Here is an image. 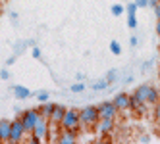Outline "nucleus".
<instances>
[{
	"mask_svg": "<svg viewBox=\"0 0 160 144\" xmlns=\"http://www.w3.org/2000/svg\"><path fill=\"white\" fill-rule=\"evenodd\" d=\"M156 35L160 37V19H158V23H156Z\"/></svg>",
	"mask_w": 160,
	"mask_h": 144,
	"instance_id": "32",
	"label": "nucleus"
},
{
	"mask_svg": "<svg viewBox=\"0 0 160 144\" xmlns=\"http://www.w3.org/2000/svg\"><path fill=\"white\" fill-rule=\"evenodd\" d=\"M37 100H39L41 104H42V102H48V100H50V94H48L47 91H41V92L37 94Z\"/></svg>",
	"mask_w": 160,
	"mask_h": 144,
	"instance_id": "23",
	"label": "nucleus"
},
{
	"mask_svg": "<svg viewBox=\"0 0 160 144\" xmlns=\"http://www.w3.org/2000/svg\"><path fill=\"white\" fill-rule=\"evenodd\" d=\"M147 102L145 100H141L139 96H135V94H131V112L135 114V115H145V112H147Z\"/></svg>",
	"mask_w": 160,
	"mask_h": 144,
	"instance_id": "9",
	"label": "nucleus"
},
{
	"mask_svg": "<svg viewBox=\"0 0 160 144\" xmlns=\"http://www.w3.org/2000/svg\"><path fill=\"white\" fill-rule=\"evenodd\" d=\"M110 12H112V16H114V17H118V16H123L125 8H123L122 4H114V6L110 8Z\"/></svg>",
	"mask_w": 160,
	"mask_h": 144,
	"instance_id": "17",
	"label": "nucleus"
},
{
	"mask_svg": "<svg viewBox=\"0 0 160 144\" xmlns=\"http://www.w3.org/2000/svg\"><path fill=\"white\" fill-rule=\"evenodd\" d=\"M158 6H160V0H158Z\"/></svg>",
	"mask_w": 160,
	"mask_h": 144,
	"instance_id": "34",
	"label": "nucleus"
},
{
	"mask_svg": "<svg viewBox=\"0 0 160 144\" xmlns=\"http://www.w3.org/2000/svg\"><path fill=\"white\" fill-rule=\"evenodd\" d=\"M129 44H131V46H137V44H139V39H137V37H131V39H129Z\"/></svg>",
	"mask_w": 160,
	"mask_h": 144,
	"instance_id": "29",
	"label": "nucleus"
},
{
	"mask_svg": "<svg viewBox=\"0 0 160 144\" xmlns=\"http://www.w3.org/2000/svg\"><path fill=\"white\" fill-rule=\"evenodd\" d=\"M106 81H108L110 85L116 83V81H118V71H116V69H110V71L106 73Z\"/></svg>",
	"mask_w": 160,
	"mask_h": 144,
	"instance_id": "19",
	"label": "nucleus"
},
{
	"mask_svg": "<svg viewBox=\"0 0 160 144\" xmlns=\"http://www.w3.org/2000/svg\"><path fill=\"white\" fill-rule=\"evenodd\" d=\"M158 19H160V16H158Z\"/></svg>",
	"mask_w": 160,
	"mask_h": 144,
	"instance_id": "36",
	"label": "nucleus"
},
{
	"mask_svg": "<svg viewBox=\"0 0 160 144\" xmlns=\"http://www.w3.org/2000/svg\"><path fill=\"white\" fill-rule=\"evenodd\" d=\"M31 54H33V58H35V60H41V56H42V54H41V48H39V46H33Z\"/></svg>",
	"mask_w": 160,
	"mask_h": 144,
	"instance_id": "26",
	"label": "nucleus"
},
{
	"mask_svg": "<svg viewBox=\"0 0 160 144\" xmlns=\"http://www.w3.org/2000/svg\"><path fill=\"white\" fill-rule=\"evenodd\" d=\"M160 102V88L156 86H151V91H148V96H147V104L148 106H154Z\"/></svg>",
	"mask_w": 160,
	"mask_h": 144,
	"instance_id": "13",
	"label": "nucleus"
},
{
	"mask_svg": "<svg viewBox=\"0 0 160 144\" xmlns=\"http://www.w3.org/2000/svg\"><path fill=\"white\" fill-rule=\"evenodd\" d=\"M25 127L23 123H21V117L19 119H14L12 121V132H10V142H14V144H19L21 140L25 138Z\"/></svg>",
	"mask_w": 160,
	"mask_h": 144,
	"instance_id": "5",
	"label": "nucleus"
},
{
	"mask_svg": "<svg viewBox=\"0 0 160 144\" xmlns=\"http://www.w3.org/2000/svg\"><path fill=\"white\" fill-rule=\"evenodd\" d=\"M12 91H14L16 98H21V100H25V98H29V96H31V91H29L27 86H21V85L12 86Z\"/></svg>",
	"mask_w": 160,
	"mask_h": 144,
	"instance_id": "15",
	"label": "nucleus"
},
{
	"mask_svg": "<svg viewBox=\"0 0 160 144\" xmlns=\"http://www.w3.org/2000/svg\"><path fill=\"white\" fill-rule=\"evenodd\" d=\"M72 92H85V83H75V85H72V88H70Z\"/></svg>",
	"mask_w": 160,
	"mask_h": 144,
	"instance_id": "22",
	"label": "nucleus"
},
{
	"mask_svg": "<svg viewBox=\"0 0 160 144\" xmlns=\"http://www.w3.org/2000/svg\"><path fill=\"white\" fill-rule=\"evenodd\" d=\"M98 112H100V119H116L120 109L114 102H102L98 104Z\"/></svg>",
	"mask_w": 160,
	"mask_h": 144,
	"instance_id": "6",
	"label": "nucleus"
},
{
	"mask_svg": "<svg viewBox=\"0 0 160 144\" xmlns=\"http://www.w3.org/2000/svg\"><path fill=\"white\" fill-rule=\"evenodd\" d=\"M114 104H116V108L120 109V112H131V94L128 92H118L116 96H114Z\"/></svg>",
	"mask_w": 160,
	"mask_h": 144,
	"instance_id": "7",
	"label": "nucleus"
},
{
	"mask_svg": "<svg viewBox=\"0 0 160 144\" xmlns=\"http://www.w3.org/2000/svg\"><path fill=\"white\" fill-rule=\"evenodd\" d=\"M139 140H141V142H151V137H147V135H145V137H141Z\"/></svg>",
	"mask_w": 160,
	"mask_h": 144,
	"instance_id": "31",
	"label": "nucleus"
},
{
	"mask_svg": "<svg viewBox=\"0 0 160 144\" xmlns=\"http://www.w3.org/2000/svg\"><path fill=\"white\" fill-rule=\"evenodd\" d=\"M60 127L64 131H68V129H79V127H81V121H79V109L68 108L64 117H62V121H60Z\"/></svg>",
	"mask_w": 160,
	"mask_h": 144,
	"instance_id": "3",
	"label": "nucleus"
},
{
	"mask_svg": "<svg viewBox=\"0 0 160 144\" xmlns=\"http://www.w3.org/2000/svg\"><path fill=\"white\" fill-rule=\"evenodd\" d=\"M148 91H151V85H141V86H137L135 88V96H139L141 100H145L147 102V96H148Z\"/></svg>",
	"mask_w": 160,
	"mask_h": 144,
	"instance_id": "16",
	"label": "nucleus"
},
{
	"mask_svg": "<svg viewBox=\"0 0 160 144\" xmlns=\"http://www.w3.org/2000/svg\"><path fill=\"white\" fill-rule=\"evenodd\" d=\"M128 27L135 29L137 27V16H128Z\"/></svg>",
	"mask_w": 160,
	"mask_h": 144,
	"instance_id": "25",
	"label": "nucleus"
},
{
	"mask_svg": "<svg viewBox=\"0 0 160 144\" xmlns=\"http://www.w3.org/2000/svg\"><path fill=\"white\" fill-rule=\"evenodd\" d=\"M158 79H160V75H158Z\"/></svg>",
	"mask_w": 160,
	"mask_h": 144,
	"instance_id": "35",
	"label": "nucleus"
},
{
	"mask_svg": "<svg viewBox=\"0 0 160 144\" xmlns=\"http://www.w3.org/2000/svg\"><path fill=\"white\" fill-rule=\"evenodd\" d=\"M10 132H12V121L2 119L0 121V142H10Z\"/></svg>",
	"mask_w": 160,
	"mask_h": 144,
	"instance_id": "11",
	"label": "nucleus"
},
{
	"mask_svg": "<svg viewBox=\"0 0 160 144\" xmlns=\"http://www.w3.org/2000/svg\"><path fill=\"white\" fill-rule=\"evenodd\" d=\"M135 4H137V8H147L148 0H135Z\"/></svg>",
	"mask_w": 160,
	"mask_h": 144,
	"instance_id": "27",
	"label": "nucleus"
},
{
	"mask_svg": "<svg viewBox=\"0 0 160 144\" xmlns=\"http://www.w3.org/2000/svg\"><path fill=\"white\" fill-rule=\"evenodd\" d=\"M158 50H160V46H158Z\"/></svg>",
	"mask_w": 160,
	"mask_h": 144,
	"instance_id": "37",
	"label": "nucleus"
},
{
	"mask_svg": "<svg viewBox=\"0 0 160 144\" xmlns=\"http://www.w3.org/2000/svg\"><path fill=\"white\" fill-rule=\"evenodd\" d=\"M39 119H41L39 108H37V109H25V112L21 114V123H23L27 135H31V132H33V129H35V125H37Z\"/></svg>",
	"mask_w": 160,
	"mask_h": 144,
	"instance_id": "4",
	"label": "nucleus"
},
{
	"mask_svg": "<svg viewBox=\"0 0 160 144\" xmlns=\"http://www.w3.org/2000/svg\"><path fill=\"white\" fill-rule=\"evenodd\" d=\"M114 125H116V119H100L95 127H97V132L100 137H108L114 131Z\"/></svg>",
	"mask_w": 160,
	"mask_h": 144,
	"instance_id": "8",
	"label": "nucleus"
},
{
	"mask_svg": "<svg viewBox=\"0 0 160 144\" xmlns=\"http://www.w3.org/2000/svg\"><path fill=\"white\" fill-rule=\"evenodd\" d=\"M0 79H10V73H8V69H2V71H0Z\"/></svg>",
	"mask_w": 160,
	"mask_h": 144,
	"instance_id": "28",
	"label": "nucleus"
},
{
	"mask_svg": "<svg viewBox=\"0 0 160 144\" xmlns=\"http://www.w3.org/2000/svg\"><path fill=\"white\" fill-rule=\"evenodd\" d=\"M137 10H139V8H137L135 2H129L128 6H125V12H128V16H137Z\"/></svg>",
	"mask_w": 160,
	"mask_h": 144,
	"instance_id": "21",
	"label": "nucleus"
},
{
	"mask_svg": "<svg viewBox=\"0 0 160 144\" xmlns=\"http://www.w3.org/2000/svg\"><path fill=\"white\" fill-rule=\"evenodd\" d=\"M110 52L114 54V56H120V54H122V46H120L118 40H112L110 42Z\"/></svg>",
	"mask_w": 160,
	"mask_h": 144,
	"instance_id": "18",
	"label": "nucleus"
},
{
	"mask_svg": "<svg viewBox=\"0 0 160 144\" xmlns=\"http://www.w3.org/2000/svg\"><path fill=\"white\" fill-rule=\"evenodd\" d=\"M77 131H79V129H68V131L62 129L60 137H58V142H60V144H73V142L77 140Z\"/></svg>",
	"mask_w": 160,
	"mask_h": 144,
	"instance_id": "10",
	"label": "nucleus"
},
{
	"mask_svg": "<svg viewBox=\"0 0 160 144\" xmlns=\"http://www.w3.org/2000/svg\"><path fill=\"white\" fill-rule=\"evenodd\" d=\"M152 115H154V123L160 127V102L154 104V114H152Z\"/></svg>",
	"mask_w": 160,
	"mask_h": 144,
	"instance_id": "24",
	"label": "nucleus"
},
{
	"mask_svg": "<svg viewBox=\"0 0 160 144\" xmlns=\"http://www.w3.org/2000/svg\"><path fill=\"white\" fill-rule=\"evenodd\" d=\"M12 63H16V58L12 56V58H8V62H6V65H12Z\"/></svg>",
	"mask_w": 160,
	"mask_h": 144,
	"instance_id": "30",
	"label": "nucleus"
},
{
	"mask_svg": "<svg viewBox=\"0 0 160 144\" xmlns=\"http://www.w3.org/2000/svg\"><path fill=\"white\" fill-rule=\"evenodd\" d=\"M66 106H62V104H56V108L52 109V115H50V123L52 125H58L60 127V121H62V117H64V114H66Z\"/></svg>",
	"mask_w": 160,
	"mask_h": 144,
	"instance_id": "12",
	"label": "nucleus"
},
{
	"mask_svg": "<svg viewBox=\"0 0 160 144\" xmlns=\"http://www.w3.org/2000/svg\"><path fill=\"white\" fill-rule=\"evenodd\" d=\"M56 108V104H52V102H42L41 104V108H39V114H41V117H47V119H50V115H52V109Z\"/></svg>",
	"mask_w": 160,
	"mask_h": 144,
	"instance_id": "14",
	"label": "nucleus"
},
{
	"mask_svg": "<svg viewBox=\"0 0 160 144\" xmlns=\"http://www.w3.org/2000/svg\"><path fill=\"white\" fill-rule=\"evenodd\" d=\"M50 125H52L50 119L41 117V119L37 121L35 129H33V132H31L29 142H31V144H41V142H44V140H48V137H50Z\"/></svg>",
	"mask_w": 160,
	"mask_h": 144,
	"instance_id": "1",
	"label": "nucleus"
},
{
	"mask_svg": "<svg viewBox=\"0 0 160 144\" xmlns=\"http://www.w3.org/2000/svg\"><path fill=\"white\" fill-rule=\"evenodd\" d=\"M10 17H12V21H16V19H18V14H16V12H12V14H10Z\"/></svg>",
	"mask_w": 160,
	"mask_h": 144,
	"instance_id": "33",
	"label": "nucleus"
},
{
	"mask_svg": "<svg viewBox=\"0 0 160 144\" xmlns=\"http://www.w3.org/2000/svg\"><path fill=\"white\" fill-rule=\"evenodd\" d=\"M110 83L104 79V81H97V83H93V91H104V88L108 86Z\"/></svg>",
	"mask_w": 160,
	"mask_h": 144,
	"instance_id": "20",
	"label": "nucleus"
},
{
	"mask_svg": "<svg viewBox=\"0 0 160 144\" xmlns=\"http://www.w3.org/2000/svg\"><path fill=\"white\" fill-rule=\"evenodd\" d=\"M79 121H81V127H95L100 121V112L98 106H85L79 109Z\"/></svg>",
	"mask_w": 160,
	"mask_h": 144,
	"instance_id": "2",
	"label": "nucleus"
}]
</instances>
